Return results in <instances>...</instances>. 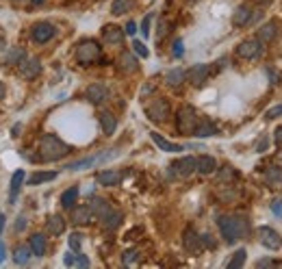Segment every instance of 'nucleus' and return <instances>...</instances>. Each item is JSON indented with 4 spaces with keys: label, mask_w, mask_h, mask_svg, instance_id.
Instances as JSON below:
<instances>
[{
    "label": "nucleus",
    "mask_w": 282,
    "mask_h": 269,
    "mask_svg": "<svg viewBox=\"0 0 282 269\" xmlns=\"http://www.w3.org/2000/svg\"><path fill=\"white\" fill-rule=\"evenodd\" d=\"M217 226H219V233L226 239V243H234L249 235V221L239 215H221L217 219Z\"/></svg>",
    "instance_id": "1"
},
{
    "label": "nucleus",
    "mask_w": 282,
    "mask_h": 269,
    "mask_svg": "<svg viewBox=\"0 0 282 269\" xmlns=\"http://www.w3.org/2000/svg\"><path fill=\"white\" fill-rule=\"evenodd\" d=\"M70 152H72L70 146H67L66 141H61L59 137H54V134H44V137L39 139V146H37V154H39V159L46 161V163L66 159Z\"/></svg>",
    "instance_id": "2"
},
{
    "label": "nucleus",
    "mask_w": 282,
    "mask_h": 269,
    "mask_svg": "<svg viewBox=\"0 0 282 269\" xmlns=\"http://www.w3.org/2000/svg\"><path fill=\"white\" fill-rule=\"evenodd\" d=\"M200 122V115L193 109L191 104H182L176 113V128L180 134H193L196 133V126Z\"/></svg>",
    "instance_id": "3"
},
{
    "label": "nucleus",
    "mask_w": 282,
    "mask_h": 269,
    "mask_svg": "<svg viewBox=\"0 0 282 269\" xmlns=\"http://www.w3.org/2000/svg\"><path fill=\"white\" fill-rule=\"evenodd\" d=\"M102 57V46L94 39H83L81 44L76 46V61L81 66H91V63L100 61Z\"/></svg>",
    "instance_id": "4"
},
{
    "label": "nucleus",
    "mask_w": 282,
    "mask_h": 269,
    "mask_svg": "<svg viewBox=\"0 0 282 269\" xmlns=\"http://www.w3.org/2000/svg\"><path fill=\"white\" fill-rule=\"evenodd\" d=\"M146 115L150 122H165L169 115V102L165 98H154L152 102H148Z\"/></svg>",
    "instance_id": "5"
},
{
    "label": "nucleus",
    "mask_w": 282,
    "mask_h": 269,
    "mask_svg": "<svg viewBox=\"0 0 282 269\" xmlns=\"http://www.w3.org/2000/svg\"><path fill=\"white\" fill-rule=\"evenodd\" d=\"M193 171H196V156H182V159L174 161V163L169 165V174H172L174 178H187Z\"/></svg>",
    "instance_id": "6"
},
{
    "label": "nucleus",
    "mask_w": 282,
    "mask_h": 269,
    "mask_svg": "<svg viewBox=\"0 0 282 269\" xmlns=\"http://www.w3.org/2000/svg\"><path fill=\"white\" fill-rule=\"evenodd\" d=\"M261 52H263V41L258 37H249V39L241 41L237 46V54L241 59H256L261 57Z\"/></svg>",
    "instance_id": "7"
},
{
    "label": "nucleus",
    "mask_w": 282,
    "mask_h": 269,
    "mask_svg": "<svg viewBox=\"0 0 282 269\" xmlns=\"http://www.w3.org/2000/svg\"><path fill=\"white\" fill-rule=\"evenodd\" d=\"M256 235H258V241H261L267 250H280L282 248V236L276 233L274 228H269V226H261V228L256 230Z\"/></svg>",
    "instance_id": "8"
},
{
    "label": "nucleus",
    "mask_w": 282,
    "mask_h": 269,
    "mask_svg": "<svg viewBox=\"0 0 282 269\" xmlns=\"http://www.w3.org/2000/svg\"><path fill=\"white\" fill-rule=\"evenodd\" d=\"M117 154V152H102V154H94V156H87V159H81V161H74V163L67 165V169L70 171H76V169H87V168H94L96 163H102V161H109L113 159V156Z\"/></svg>",
    "instance_id": "9"
},
{
    "label": "nucleus",
    "mask_w": 282,
    "mask_h": 269,
    "mask_svg": "<svg viewBox=\"0 0 282 269\" xmlns=\"http://www.w3.org/2000/svg\"><path fill=\"white\" fill-rule=\"evenodd\" d=\"M182 243H184V250H187L191 256H198L202 252V235H198L196 230L189 226L182 235Z\"/></svg>",
    "instance_id": "10"
},
{
    "label": "nucleus",
    "mask_w": 282,
    "mask_h": 269,
    "mask_svg": "<svg viewBox=\"0 0 282 269\" xmlns=\"http://www.w3.org/2000/svg\"><path fill=\"white\" fill-rule=\"evenodd\" d=\"M17 72H20L22 78H26V81H33V78L37 76V74L41 72V61L37 57H31V59H22L20 63H17Z\"/></svg>",
    "instance_id": "11"
},
{
    "label": "nucleus",
    "mask_w": 282,
    "mask_h": 269,
    "mask_svg": "<svg viewBox=\"0 0 282 269\" xmlns=\"http://www.w3.org/2000/svg\"><path fill=\"white\" fill-rule=\"evenodd\" d=\"M209 74H211V67L206 63H198V66L187 69V81L193 87H202L206 83V78H209Z\"/></svg>",
    "instance_id": "12"
},
{
    "label": "nucleus",
    "mask_w": 282,
    "mask_h": 269,
    "mask_svg": "<svg viewBox=\"0 0 282 269\" xmlns=\"http://www.w3.org/2000/svg\"><path fill=\"white\" fill-rule=\"evenodd\" d=\"M57 33V29H54L50 22H37L33 26V31H31V35H33V41L37 44H46V41H50Z\"/></svg>",
    "instance_id": "13"
},
{
    "label": "nucleus",
    "mask_w": 282,
    "mask_h": 269,
    "mask_svg": "<svg viewBox=\"0 0 282 269\" xmlns=\"http://www.w3.org/2000/svg\"><path fill=\"white\" fill-rule=\"evenodd\" d=\"M102 41L106 46H122L124 41V31L115 24H106L102 29Z\"/></svg>",
    "instance_id": "14"
},
{
    "label": "nucleus",
    "mask_w": 282,
    "mask_h": 269,
    "mask_svg": "<svg viewBox=\"0 0 282 269\" xmlns=\"http://www.w3.org/2000/svg\"><path fill=\"white\" fill-rule=\"evenodd\" d=\"M85 98L89 102H94V104H100V102H104L106 98H109V89H106L102 83H94V85L87 87Z\"/></svg>",
    "instance_id": "15"
},
{
    "label": "nucleus",
    "mask_w": 282,
    "mask_h": 269,
    "mask_svg": "<svg viewBox=\"0 0 282 269\" xmlns=\"http://www.w3.org/2000/svg\"><path fill=\"white\" fill-rule=\"evenodd\" d=\"M117 66H119V69H122V72L133 74V72H137L139 63H137L135 52H128V50H124V52L119 54V59H117Z\"/></svg>",
    "instance_id": "16"
},
{
    "label": "nucleus",
    "mask_w": 282,
    "mask_h": 269,
    "mask_svg": "<svg viewBox=\"0 0 282 269\" xmlns=\"http://www.w3.org/2000/svg\"><path fill=\"white\" fill-rule=\"evenodd\" d=\"M96 180H98L102 187H115V185L122 183V171H115V169H104L100 171L98 176H96Z\"/></svg>",
    "instance_id": "17"
},
{
    "label": "nucleus",
    "mask_w": 282,
    "mask_h": 269,
    "mask_svg": "<svg viewBox=\"0 0 282 269\" xmlns=\"http://www.w3.org/2000/svg\"><path fill=\"white\" fill-rule=\"evenodd\" d=\"M215 169H217V161L213 159V156L202 154V156H198V159H196V171H200V174L209 176V174H213Z\"/></svg>",
    "instance_id": "18"
},
{
    "label": "nucleus",
    "mask_w": 282,
    "mask_h": 269,
    "mask_svg": "<svg viewBox=\"0 0 282 269\" xmlns=\"http://www.w3.org/2000/svg\"><path fill=\"white\" fill-rule=\"evenodd\" d=\"M91 217H94V211L91 206H76L72 211V221L76 226H83V224H89Z\"/></svg>",
    "instance_id": "19"
},
{
    "label": "nucleus",
    "mask_w": 282,
    "mask_h": 269,
    "mask_svg": "<svg viewBox=\"0 0 282 269\" xmlns=\"http://www.w3.org/2000/svg\"><path fill=\"white\" fill-rule=\"evenodd\" d=\"M150 137H152V141L156 143V146L161 148L163 152H180V150H184L180 143H174V141H169V139H165V137H161L159 133H150Z\"/></svg>",
    "instance_id": "20"
},
{
    "label": "nucleus",
    "mask_w": 282,
    "mask_h": 269,
    "mask_svg": "<svg viewBox=\"0 0 282 269\" xmlns=\"http://www.w3.org/2000/svg\"><path fill=\"white\" fill-rule=\"evenodd\" d=\"M98 119H100V126H102L104 134H113L115 133V128H117V118H115L111 111H102V113L98 115Z\"/></svg>",
    "instance_id": "21"
},
{
    "label": "nucleus",
    "mask_w": 282,
    "mask_h": 269,
    "mask_svg": "<svg viewBox=\"0 0 282 269\" xmlns=\"http://www.w3.org/2000/svg\"><path fill=\"white\" fill-rule=\"evenodd\" d=\"M100 224H102L106 230H115L119 224H122V213H119L117 208H111L102 219H100Z\"/></svg>",
    "instance_id": "22"
},
{
    "label": "nucleus",
    "mask_w": 282,
    "mask_h": 269,
    "mask_svg": "<svg viewBox=\"0 0 282 269\" xmlns=\"http://www.w3.org/2000/svg\"><path fill=\"white\" fill-rule=\"evenodd\" d=\"M63 230H66V219H63L61 215H52L48 221H46V233H48V235L59 236Z\"/></svg>",
    "instance_id": "23"
},
{
    "label": "nucleus",
    "mask_w": 282,
    "mask_h": 269,
    "mask_svg": "<svg viewBox=\"0 0 282 269\" xmlns=\"http://www.w3.org/2000/svg\"><path fill=\"white\" fill-rule=\"evenodd\" d=\"M184 81H187V72L180 69V67H174V69H169V72L165 74V83H167L169 87H180Z\"/></svg>",
    "instance_id": "24"
},
{
    "label": "nucleus",
    "mask_w": 282,
    "mask_h": 269,
    "mask_svg": "<svg viewBox=\"0 0 282 269\" xmlns=\"http://www.w3.org/2000/svg\"><path fill=\"white\" fill-rule=\"evenodd\" d=\"M31 254H33L31 245H17V248L13 250V263H16V265H29Z\"/></svg>",
    "instance_id": "25"
},
{
    "label": "nucleus",
    "mask_w": 282,
    "mask_h": 269,
    "mask_svg": "<svg viewBox=\"0 0 282 269\" xmlns=\"http://www.w3.org/2000/svg\"><path fill=\"white\" fill-rule=\"evenodd\" d=\"M196 137H211V134H217V126L211 122V119H202L200 118V122H198V126H196Z\"/></svg>",
    "instance_id": "26"
},
{
    "label": "nucleus",
    "mask_w": 282,
    "mask_h": 269,
    "mask_svg": "<svg viewBox=\"0 0 282 269\" xmlns=\"http://www.w3.org/2000/svg\"><path fill=\"white\" fill-rule=\"evenodd\" d=\"M265 183L269 185V187H282V168H276V165L267 168L265 169Z\"/></svg>",
    "instance_id": "27"
},
{
    "label": "nucleus",
    "mask_w": 282,
    "mask_h": 269,
    "mask_svg": "<svg viewBox=\"0 0 282 269\" xmlns=\"http://www.w3.org/2000/svg\"><path fill=\"white\" fill-rule=\"evenodd\" d=\"M249 17H252V11H249V7H246V4H241V7L234 9L232 13V24L234 26H243L249 22Z\"/></svg>",
    "instance_id": "28"
},
{
    "label": "nucleus",
    "mask_w": 282,
    "mask_h": 269,
    "mask_svg": "<svg viewBox=\"0 0 282 269\" xmlns=\"http://www.w3.org/2000/svg\"><path fill=\"white\" fill-rule=\"evenodd\" d=\"M276 35H278V24H276V22H269V24H265V26L258 29V39L265 41V44L267 41H274Z\"/></svg>",
    "instance_id": "29"
},
{
    "label": "nucleus",
    "mask_w": 282,
    "mask_h": 269,
    "mask_svg": "<svg viewBox=\"0 0 282 269\" xmlns=\"http://www.w3.org/2000/svg\"><path fill=\"white\" fill-rule=\"evenodd\" d=\"M29 245H31V250H33L35 256H44L46 254V236L41 233H35L33 236H31Z\"/></svg>",
    "instance_id": "30"
},
{
    "label": "nucleus",
    "mask_w": 282,
    "mask_h": 269,
    "mask_svg": "<svg viewBox=\"0 0 282 269\" xmlns=\"http://www.w3.org/2000/svg\"><path fill=\"white\" fill-rule=\"evenodd\" d=\"M89 206H91V211H94V215L98 217V219H102V217L106 215V213H109L111 208H113V206H111V204L106 202V200H102V198H94Z\"/></svg>",
    "instance_id": "31"
},
{
    "label": "nucleus",
    "mask_w": 282,
    "mask_h": 269,
    "mask_svg": "<svg viewBox=\"0 0 282 269\" xmlns=\"http://www.w3.org/2000/svg\"><path fill=\"white\" fill-rule=\"evenodd\" d=\"M54 178H57V171H35L29 178V185L31 187H37V185L48 183V180H54Z\"/></svg>",
    "instance_id": "32"
},
{
    "label": "nucleus",
    "mask_w": 282,
    "mask_h": 269,
    "mask_svg": "<svg viewBox=\"0 0 282 269\" xmlns=\"http://www.w3.org/2000/svg\"><path fill=\"white\" fill-rule=\"evenodd\" d=\"M22 185H24V171L17 169L16 174L11 176V202L16 200V196H17V191H20Z\"/></svg>",
    "instance_id": "33"
},
{
    "label": "nucleus",
    "mask_w": 282,
    "mask_h": 269,
    "mask_svg": "<svg viewBox=\"0 0 282 269\" xmlns=\"http://www.w3.org/2000/svg\"><path fill=\"white\" fill-rule=\"evenodd\" d=\"M76 198H78V187H70L67 191H63V196H61V206H63V208H72L74 202H76Z\"/></svg>",
    "instance_id": "34"
},
{
    "label": "nucleus",
    "mask_w": 282,
    "mask_h": 269,
    "mask_svg": "<svg viewBox=\"0 0 282 269\" xmlns=\"http://www.w3.org/2000/svg\"><path fill=\"white\" fill-rule=\"evenodd\" d=\"M133 9V0H115L113 7H111V13L113 16H124L126 11Z\"/></svg>",
    "instance_id": "35"
},
{
    "label": "nucleus",
    "mask_w": 282,
    "mask_h": 269,
    "mask_svg": "<svg viewBox=\"0 0 282 269\" xmlns=\"http://www.w3.org/2000/svg\"><path fill=\"white\" fill-rule=\"evenodd\" d=\"M246 265V250H239V252H234V256L228 261V269H237V267H243Z\"/></svg>",
    "instance_id": "36"
},
{
    "label": "nucleus",
    "mask_w": 282,
    "mask_h": 269,
    "mask_svg": "<svg viewBox=\"0 0 282 269\" xmlns=\"http://www.w3.org/2000/svg\"><path fill=\"white\" fill-rule=\"evenodd\" d=\"M26 54H24V50L22 48H13L11 52L7 54V59H4V63H20L22 59H24Z\"/></svg>",
    "instance_id": "37"
},
{
    "label": "nucleus",
    "mask_w": 282,
    "mask_h": 269,
    "mask_svg": "<svg viewBox=\"0 0 282 269\" xmlns=\"http://www.w3.org/2000/svg\"><path fill=\"white\" fill-rule=\"evenodd\" d=\"M137 261H139V252H137V250H126V252L122 254V263H124V265H135Z\"/></svg>",
    "instance_id": "38"
},
{
    "label": "nucleus",
    "mask_w": 282,
    "mask_h": 269,
    "mask_svg": "<svg viewBox=\"0 0 282 269\" xmlns=\"http://www.w3.org/2000/svg\"><path fill=\"white\" fill-rule=\"evenodd\" d=\"M232 178H237V174H234V169H232V168H224V171L219 174V183H221V185L230 183Z\"/></svg>",
    "instance_id": "39"
},
{
    "label": "nucleus",
    "mask_w": 282,
    "mask_h": 269,
    "mask_svg": "<svg viewBox=\"0 0 282 269\" xmlns=\"http://www.w3.org/2000/svg\"><path fill=\"white\" fill-rule=\"evenodd\" d=\"M133 50H135L139 57H143V59H148V54H150V50L146 48V44L143 41H133Z\"/></svg>",
    "instance_id": "40"
},
{
    "label": "nucleus",
    "mask_w": 282,
    "mask_h": 269,
    "mask_svg": "<svg viewBox=\"0 0 282 269\" xmlns=\"http://www.w3.org/2000/svg\"><path fill=\"white\" fill-rule=\"evenodd\" d=\"M81 245H83V235L72 233L70 235V248L74 250V252H78V250H81Z\"/></svg>",
    "instance_id": "41"
},
{
    "label": "nucleus",
    "mask_w": 282,
    "mask_h": 269,
    "mask_svg": "<svg viewBox=\"0 0 282 269\" xmlns=\"http://www.w3.org/2000/svg\"><path fill=\"white\" fill-rule=\"evenodd\" d=\"M150 20H152V16H146V17H143V22H141V33H143V37L150 35Z\"/></svg>",
    "instance_id": "42"
},
{
    "label": "nucleus",
    "mask_w": 282,
    "mask_h": 269,
    "mask_svg": "<svg viewBox=\"0 0 282 269\" xmlns=\"http://www.w3.org/2000/svg\"><path fill=\"white\" fill-rule=\"evenodd\" d=\"M278 115H282V104H276V106H271V109L267 111V118H269V119L278 118Z\"/></svg>",
    "instance_id": "43"
},
{
    "label": "nucleus",
    "mask_w": 282,
    "mask_h": 269,
    "mask_svg": "<svg viewBox=\"0 0 282 269\" xmlns=\"http://www.w3.org/2000/svg\"><path fill=\"white\" fill-rule=\"evenodd\" d=\"M167 20H163V17H161V22H159V39H163L165 35H167Z\"/></svg>",
    "instance_id": "44"
},
{
    "label": "nucleus",
    "mask_w": 282,
    "mask_h": 269,
    "mask_svg": "<svg viewBox=\"0 0 282 269\" xmlns=\"http://www.w3.org/2000/svg\"><path fill=\"white\" fill-rule=\"evenodd\" d=\"M74 265H78V267H89V258L83 256V254H76V263H74Z\"/></svg>",
    "instance_id": "45"
},
{
    "label": "nucleus",
    "mask_w": 282,
    "mask_h": 269,
    "mask_svg": "<svg viewBox=\"0 0 282 269\" xmlns=\"http://www.w3.org/2000/svg\"><path fill=\"white\" fill-rule=\"evenodd\" d=\"M26 224H29V221H26V217L20 215V217H17V221H16V230H17V233H20V230H24Z\"/></svg>",
    "instance_id": "46"
},
{
    "label": "nucleus",
    "mask_w": 282,
    "mask_h": 269,
    "mask_svg": "<svg viewBox=\"0 0 282 269\" xmlns=\"http://www.w3.org/2000/svg\"><path fill=\"white\" fill-rule=\"evenodd\" d=\"M182 54V39H176L174 41V57H180Z\"/></svg>",
    "instance_id": "47"
},
{
    "label": "nucleus",
    "mask_w": 282,
    "mask_h": 269,
    "mask_svg": "<svg viewBox=\"0 0 282 269\" xmlns=\"http://www.w3.org/2000/svg\"><path fill=\"white\" fill-rule=\"evenodd\" d=\"M271 211H274L278 217H282V204H280V200H274V202H271Z\"/></svg>",
    "instance_id": "48"
},
{
    "label": "nucleus",
    "mask_w": 282,
    "mask_h": 269,
    "mask_svg": "<svg viewBox=\"0 0 282 269\" xmlns=\"http://www.w3.org/2000/svg\"><path fill=\"white\" fill-rule=\"evenodd\" d=\"M124 33L135 35V33H137V24H135V22H128V24H126V29H124Z\"/></svg>",
    "instance_id": "49"
},
{
    "label": "nucleus",
    "mask_w": 282,
    "mask_h": 269,
    "mask_svg": "<svg viewBox=\"0 0 282 269\" xmlns=\"http://www.w3.org/2000/svg\"><path fill=\"white\" fill-rule=\"evenodd\" d=\"M63 263H66V265H74V263H76V254H66V258H63Z\"/></svg>",
    "instance_id": "50"
},
{
    "label": "nucleus",
    "mask_w": 282,
    "mask_h": 269,
    "mask_svg": "<svg viewBox=\"0 0 282 269\" xmlns=\"http://www.w3.org/2000/svg\"><path fill=\"white\" fill-rule=\"evenodd\" d=\"M276 143H278V146L282 143V126L276 128Z\"/></svg>",
    "instance_id": "51"
},
{
    "label": "nucleus",
    "mask_w": 282,
    "mask_h": 269,
    "mask_svg": "<svg viewBox=\"0 0 282 269\" xmlns=\"http://www.w3.org/2000/svg\"><path fill=\"white\" fill-rule=\"evenodd\" d=\"M265 148H267V139H263V141H261V143H258V150H261V152H263V150H265Z\"/></svg>",
    "instance_id": "52"
},
{
    "label": "nucleus",
    "mask_w": 282,
    "mask_h": 269,
    "mask_svg": "<svg viewBox=\"0 0 282 269\" xmlns=\"http://www.w3.org/2000/svg\"><path fill=\"white\" fill-rule=\"evenodd\" d=\"M2 261H4V245L0 243V263H2Z\"/></svg>",
    "instance_id": "53"
},
{
    "label": "nucleus",
    "mask_w": 282,
    "mask_h": 269,
    "mask_svg": "<svg viewBox=\"0 0 282 269\" xmlns=\"http://www.w3.org/2000/svg\"><path fill=\"white\" fill-rule=\"evenodd\" d=\"M2 228H4V215L0 213V233H2Z\"/></svg>",
    "instance_id": "54"
},
{
    "label": "nucleus",
    "mask_w": 282,
    "mask_h": 269,
    "mask_svg": "<svg viewBox=\"0 0 282 269\" xmlns=\"http://www.w3.org/2000/svg\"><path fill=\"white\" fill-rule=\"evenodd\" d=\"M0 98H4V87L0 85Z\"/></svg>",
    "instance_id": "55"
},
{
    "label": "nucleus",
    "mask_w": 282,
    "mask_h": 269,
    "mask_svg": "<svg viewBox=\"0 0 282 269\" xmlns=\"http://www.w3.org/2000/svg\"><path fill=\"white\" fill-rule=\"evenodd\" d=\"M31 2H33V4H41V2H44V0H31Z\"/></svg>",
    "instance_id": "56"
},
{
    "label": "nucleus",
    "mask_w": 282,
    "mask_h": 269,
    "mask_svg": "<svg viewBox=\"0 0 282 269\" xmlns=\"http://www.w3.org/2000/svg\"><path fill=\"white\" fill-rule=\"evenodd\" d=\"M258 2H269V0H258Z\"/></svg>",
    "instance_id": "57"
},
{
    "label": "nucleus",
    "mask_w": 282,
    "mask_h": 269,
    "mask_svg": "<svg viewBox=\"0 0 282 269\" xmlns=\"http://www.w3.org/2000/svg\"><path fill=\"white\" fill-rule=\"evenodd\" d=\"M13 2H24V0H13Z\"/></svg>",
    "instance_id": "58"
}]
</instances>
